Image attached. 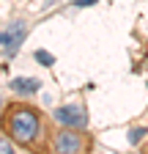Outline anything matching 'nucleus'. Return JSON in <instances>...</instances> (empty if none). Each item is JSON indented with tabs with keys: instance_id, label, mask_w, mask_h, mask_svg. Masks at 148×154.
<instances>
[{
	"instance_id": "nucleus-1",
	"label": "nucleus",
	"mask_w": 148,
	"mask_h": 154,
	"mask_svg": "<svg viewBox=\"0 0 148 154\" xmlns=\"http://www.w3.org/2000/svg\"><path fill=\"white\" fill-rule=\"evenodd\" d=\"M0 129L14 146L36 149L41 146V138H44V116L25 102H14L0 116Z\"/></svg>"
},
{
	"instance_id": "nucleus-2",
	"label": "nucleus",
	"mask_w": 148,
	"mask_h": 154,
	"mask_svg": "<svg viewBox=\"0 0 148 154\" xmlns=\"http://www.w3.org/2000/svg\"><path fill=\"white\" fill-rule=\"evenodd\" d=\"M93 138L80 129V127H63L52 135V149L58 154H80V151H88Z\"/></svg>"
},
{
	"instance_id": "nucleus-3",
	"label": "nucleus",
	"mask_w": 148,
	"mask_h": 154,
	"mask_svg": "<svg viewBox=\"0 0 148 154\" xmlns=\"http://www.w3.org/2000/svg\"><path fill=\"white\" fill-rule=\"evenodd\" d=\"M52 119L61 127H80V129H85L88 127V110L82 105H61V107L52 110Z\"/></svg>"
},
{
	"instance_id": "nucleus-4",
	"label": "nucleus",
	"mask_w": 148,
	"mask_h": 154,
	"mask_svg": "<svg viewBox=\"0 0 148 154\" xmlns=\"http://www.w3.org/2000/svg\"><path fill=\"white\" fill-rule=\"evenodd\" d=\"M22 38H25V25H22V22H14L8 30L0 33V44H6V52H8V55H14V52H16V47L22 44Z\"/></svg>"
},
{
	"instance_id": "nucleus-5",
	"label": "nucleus",
	"mask_w": 148,
	"mask_h": 154,
	"mask_svg": "<svg viewBox=\"0 0 148 154\" xmlns=\"http://www.w3.org/2000/svg\"><path fill=\"white\" fill-rule=\"evenodd\" d=\"M8 88H11L14 94H25V96H30V94L39 91V80H36V77H14V80L8 83Z\"/></svg>"
},
{
	"instance_id": "nucleus-6",
	"label": "nucleus",
	"mask_w": 148,
	"mask_h": 154,
	"mask_svg": "<svg viewBox=\"0 0 148 154\" xmlns=\"http://www.w3.org/2000/svg\"><path fill=\"white\" fill-rule=\"evenodd\" d=\"M33 58H36L41 66H52V63H55V58H52L47 50H36V52H33Z\"/></svg>"
},
{
	"instance_id": "nucleus-7",
	"label": "nucleus",
	"mask_w": 148,
	"mask_h": 154,
	"mask_svg": "<svg viewBox=\"0 0 148 154\" xmlns=\"http://www.w3.org/2000/svg\"><path fill=\"white\" fill-rule=\"evenodd\" d=\"M145 135H148V129H145V127H135L132 132H129V143H132V146H137V143L145 138Z\"/></svg>"
},
{
	"instance_id": "nucleus-8",
	"label": "nucleus",
	"mask_w": 148,
	"mask_h": 154,
	"mask_svg": "<svg viewBox=\"0 0 148 154\" xmlns=\"http://www.w3.org/2000/svg\"><path fill=\"white\" fill-rule=\"evenodd\" d=\"M93 3H99V0H74V6H77V8H85V6H93Z\"/></svg>"
},
{
	"instance_id": "nucleus-9",
	"label": "nucleus",
	"mask_w": 148,
	"mask_h": 154,
	"mask_svg": "<svg viewBox=\"0 0 148 154\" xmlns=\"http://www.w3.org/2000/svg\"><path fill=\"white\" fill-rule=\"evenodd\" d=\"M0 151H11V140H8V138L0 140Z\"/></svg>"
}]
</instances>
